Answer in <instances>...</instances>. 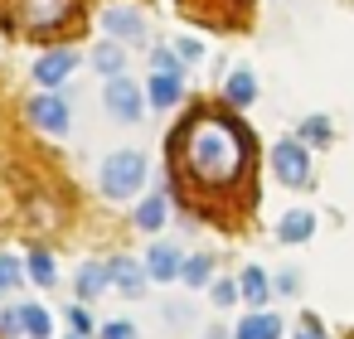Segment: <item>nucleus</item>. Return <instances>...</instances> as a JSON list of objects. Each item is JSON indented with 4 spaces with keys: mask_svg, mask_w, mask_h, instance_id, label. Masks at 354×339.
Here are the masks:
<instances>
[{
    "mask_svg": "<svg viewBox=\"0 0 354 339\" xmlns=\"http://www.w3.org/2000/svg\"><path fill=\"white\" fill-rule=\"evenodd\" d=\"M97 184H102L107 199H131V194L146 184V155H141V151H112V155L102 160Z\"/></svg>",
    "mask_w": 354,
    "mask_h": 339,
    "instance_id": "nucleus-2",
    "label": "nucleus"
},
{
    "mask_svg": "<svg viewBox=\"0 0 354 339\" xmlns=\"http://www.w3.org/2000/svg\"><path fill=\"white\" fill-rule=\"evenodd\" d=\"M68 15V0H25L20 6V20L30 25V30H49V25H59Z\"/></svg>",
    "mask_w": 354,
    "mask_h": 339,
    "instance_id": "nucleus-8",
    "label": "nucleus"
},
{
    "mask_svg": "<svg viewBox=\"0 0 354 339\" xmlns=\"http://www.w3.org/2000/svg\"><path fill=\"white\" fill-rule=\"evenodd\" d=\"M107 112L117 117V122H141V88L131 83V78H112L107 83Z\"/></svg>",
    "mask_w": 354,
    "mask_h": 339,
    "instance_id": "nucleus-5",
    "label": "nucleus"
},
{
    "mask_svg": "<svg viewBox=\"0 0 354 339\" xmlns=\"http://www.w3.org/2000/svg\"><path fill=\"white\" fill-rule=\"evenodd\" d=\"M175 54H180V59H199V54H204V44H194V39H180V44H175Z\"/></svg>",
    "mask_w": 354,
    "mask_h": 339,
    "instance_id": "nucleus-29",
    "label": "nucleus"
},
{
    "mask_svg": "<svg viewBox=\"0 0 354 339\" xmlns=\"http://www.w3.org/2000/svg\"><path fill=\"white\" fill-rule=\"evenodd\" d=\"M102 30L112 35V39H122V44H146L151 35H146V15L136 10V6H107L102 10Z\"/></svg>",
    "mask_w": 354,
    "mask_h": 339,
    "instance_id": "nucleus-4",
    "label": "nucleus"
},
{
    "mask_svg": "<svg viewBox=\"0 0 354 339\" xmlns=\"http://www.w3.org/2000/svg\"><path fill=\"white\" fill-rule=\"evenodd\" d=\"M277 291H286V296H291V291H296V271H281V276H277Z\"/></svg>",
    "mask_w": 354,
    "mask_h": 339,
    "instance_id": "nucleus-31",
    "label": "nucleus"
},
{
    "mask_svg": "<svg viewBox=\"0 0 354 339\" xmlns=\"http://www.w3.org/2000/svg\"><path fill=\"white\" fill-rule=\"evenodd\" d=\"M54 276H59L54 257H49V252H35V257H30V281H35V286H54Z\"/></svg>",
    "mask_w": 354,
    "mask_h": 339,
    "instance_id": "nucleus-21",
    "label": "nucleus"
},
{
    "mask_svg": "<svg viewBox=\"0 0 354 339\" xmlns=\"http://www.w3.org/2000/svg\"><path fill=\"white\" fill-rule=\"evenodd\" d=\"M68 325H73L78 334H93V315H88L83 305H73V310H68Z\"/></svg>",
    "mask_w": 354,
    "mask_h": 339,
    "instance_id": "nucleus-27",
    "label": "nucleus"
},
{
    "mask_svg": "<svg viewBox=\"0 0 354 339\" xmlns=\"http://www.w3.org/2000/svg\"><path fill=\"white\" fill-rule=\"evenodd\" d=\"M151 59H156V73H165V78H180V73H185V68H180V59H175L170 49H156Z\"/></svg>",
    "mask_w": 354,
    "mask_h": 339,
    "instance_id": "nucleus-24",
    "label": "nucleus"
},
{
    "mask_svg": "<svg viewBox=\"0 0 354 339\" xmlns=\"http://www.w3.org/2000/svg\"><path fill=\"white\" fill-rule=\"evenodd\" d=\"M180 247H170V242H156L151 247V257H146V276H156V281H175L180 276Z\"/></svg>",
    "mask_w": 354,
    "mask_h": 339,
    "instance_id": "nucleus-9",
    "label": "nucleus"
},
{
    "mask_svg": "<svg viewBox=\"0 0 354 339\" xmlns=\"http://www.w3.org/2000/svg\"><path fill=\"white\" fill-rule=\"evenodd\" d=\"M238 339H281V320L267 315V310H257V315H248L238 325Z\"/></svg>",
    "mask_w": 354,
    "mask_h": 339,
    "instance_id": "nucleus-14",
    "label": "nucleus"
},
{
    "mask_svg": "<svg viewBox=\"0 0 354 339\" xmlns=\"http://www.w3.org/2000/svg\"><path fill=\"white\" fill-rule=\"evenodd\" d=\"M296 339H325V329H320V325H315V320H306V325H301V334H296Z\"/></svg>",
    "mask_w": 354,
    "mask_h": 339,
    "instance_id": "nucleus-30",
    "label": "nucleus"
},
{
    "mask_svg": "<svg viewBox=\"0 0 354 339\" xmlns=\"http://www.w3.org/2000/svg\"><path fill=\"white\" fill-rule=\"evenodd\" d=\"M315 233V218L306 213V209H291L281 223H277V242H306Z\"/></svg>",
    "mask_w": 354,
    "mask_h": 339,
    "instance_id": "nucleus-11",
    "label": "nucleus"
},
{
    "mask_svg": "<svg viewBox=\"0 0 354 339\" xmlns=\"http://www.w3.org/2000/svg\"><path fill=\"white\" fill-rule=\"evenodd\" d=\"M88 59H93V68H97L107 83H112V78H122V68H127V54H122L117 44H93V54H88Z\"/></svg>",
    "mask_w": 354,
    "mask_h": 339,
    "instance_id": "nucleus-12",
    "label": "nucleus"
},
{
    "mask_svg": "<svg viewBox=\"0 0 354 339\" xmlns=\"http://www.w3.org/2000/svg\"><path fill=\"white\" fill-rule=\"evenodd\" d=\"M107 291V262H83L78 267V296L83 300H97Z\"/></svg>",
    "mask_w": 354,
    "mask_h": 339,
    "instance_id": "nucleus-13",
    "label": "nucleus"
},
{
    "mask_svg": "<svg viewBox=\"0 0 354 339\" xmlns=\"http://www.w3.org/2000/svg\"><path fill=\"white\" fill-rule=\"evenodd\" d=\"M209 276H214V262H209V257H185V262H180V281H185V286H204Z\"/></svg>",
    "mask_w": 354,
    "mask_h": 339,
    "instance_id": "nucleus-20",
    "label": "nucleus"
},
{
    "mask_svg": "<svg viewBox=\"0 0 354 339\" xmlns=\"http://www.w3.org/2000/svg\"><path fill=\"white\" fill-rule=\"evenodd\" d=\"M272 170H277L281 184L306 189V184H310V155H306V146H301V141H277V146H272Z\"/></svg>",
    "mask_w": 354,
    "mask_h": 339,
    "instance_id": "nucleus-3",
    "label": "nucleus"
},
{
    "mask_svg": "<svg viewBox=\"0 0 354 339\" xmlns=\"http://www.w3.org/2000/svg\"><path fill=\"white\" fill-rule=\"evenodd\" d=\"M238 300V286L233 281H214V305H233Z\"/></svg>",
    "mask_w": 354,
    "mask_h": 339,
    "instance_id": "nucleus-26",
    "label": "nucleus"
},
{
    "mask_svg": "<svg viewBox=\"0 0 354 339\" xmlns=\"http://www.w3.org/2000/svg\"><path fill=\"white\" fill-rule=\"evenodd\" d=\"M102 339H136V325H131V320H112V325L102 329Z\"/></svg>",
    "mask_w": 354,
    "mask_h": 339,
    "instance_id": "nucleus-25",
    "label": "nucleus"
},
{
    "mask_svg": "<svg viewBox=\"0 0 354 339\" xmlns=\"http://www.w3.org/2000/svg\"><path fill=\"white\" fill-rule=\"evenodd\" d=\"M73 64H78L73 49H54V54H44V59L35 64V83H39V88H59V83L73 73Z\"/></svg>",
    "mask_w": 354,
    "mask_h": 339,
    "instance_id": "nucleus-7",
    "label": "nucleus"
},
{
    "mask_svg": "<svg viewBox=\"0 0 354 339\" xmlns=\"http://www.w3.org/2000/svg\"><path fill=\"white\" fill-rule=\"evenodd\" d=\"M20 334H30V339H49V334H54L49 310H44V305H20Z\"/></svg>",
    "mask_w": 354,
    "mask_h": 339,
    "instance_id": "nucleus-15",
    "label": "nucleus"
},
{
    "mask_svg": "<svg viewBox=\"0 0 354 339\" xmlns=\"http://www.w3.org/2000/svg\"><path fill=\"white\" fill-rule=\"evenodd\" d=\"M233 286L243 291V300H248V305H262V300H267V291H272V286H267V276H262V267H248Z\"/></svg>",
    "mask_w": 354,
    "mask_h": 339,
    "instance_id": "nucleus-16",
    "label": "nucleus"
},
{
    "mask_svg": "<svg viewBox=\"0 0 354 339\" xmlns=\"http://www.w3.org/2000/svg\"><path fill=\"white\" fill-rule=\"evenodd\" d=\"M20 276H25V267H20L15 257H6V252H0V291H10V286H20Z\"/></svg>",
    "mask_w": 354,
    "mask_h": 339,
    "instance_id": "nucleus-22",
    "label": "nucleus"
},
{
    "mask_svg": "<svg viewBox=\"0 0 354 339\" xmlns=\"http://www.w3.org/2000/svg\"><path fill=\"white\" fill-rule=\"evenodd\" d=\"M107 281H112L117 291H127V296H141V291H146V271H141L136 262H127V257L107 262Z\"/></svg>",
    "mask_w": 354,
    "mask_h": 339,
    "instance_id": "nucleus-10",
    "label": "nucleus"
},
{
    "mask_svg": "<svg viewBox=\"0 0 354 339\" xmlns=\"http://www.w3.org/2000/svg\"><path fill=\"white\" fill-rule=\"evenodd\" d=\"M180 93H185V83H180V78H165V73H156V78H151V107H175V102H180Z\"/></svg>",
    "mask_w": 354,
    "mask_h": 339,
    "instance_id": "nucleus-18",
    "label": "nucleus"
},
{
    "mask_svg": "<svg viewBox=\"0 0 354 339\" xmlns=\"http://www.w3.org/2000/svg\"><path fill=\"white\" fill-rule=\"evenodd\" d=\"M160 223H165V194H151V199L136 209V228H141V233H156Z\"/></svg>",
    "mask_w": 354,
    "mask_h": 339,
    "instance_id": "nucleus-19",
    "label": "nucleus"
},
{
    "mask_svg": "<svg viewBox=\"0 0 354 339\" xmlns=\"http://www.w3.org/2000/svg\"><path fill=\"white\" fill-rule=\"evenodd\" d=\"M30 117H35V126L49 131V136H64V131H68V102L54 97V93L35 97V102H30Z\"/></svg>",
    "mask_w": 354,
    "mask_h": 339,
    "instance_id": "nucleus-6",
    "label": "nucleus"
},
{
    "mask_svg": "<svg viewBox=\"0 0 354 339\" xmlns=\"http://www.w3.org/2000/svg\"><path fill=\"white\" fill-rule=\"evenodd\" d=\"M175 146H180V165L204 189L238 184V175L248 170V131H238L228 117H194L175 136Z\"/></svg>",
    "mask_w": 354,
    "mask_h": 339,
    "instance_id": "nucleus-1",
    "label": "nucleus"
},
{
    "mask_svg": "<svg viewBox=\"0 0 354 339\" xmlns=\"http://www.w3.org/2000/svg\"><path fill=\"white\" fill-rule=\"evenodd\" d=\"M306 141H330V122H325V117H306V122H301V146H306Z\"/></svg>",
    "mask_w": 354,
    "mask_h": 339,
    "instance_id": "nucleus-23",
    "label": "nucleus"
},
{
    "mask_svg": "<svg viewBox=\"0 0 354 339\" xmlns=\"http://www.w3.org/2000/svg\"><path fill=\"white\" fill-rule=\"evenodd\" d=\"M257 97V78H252V68H238L233 78H228V102L233 107H248Z\"/></svg>",
    "mask_w": 354,
    "mask_h": 339,
    "instance_id": "nucleus-17",
    "label": "nucleus"
},
{
    "mask_svg": "<svg viewBox=\"0 0 354 339\" xmlns=\"http://www.w3.org/2000/svg\"><path fill=\"white\" fill-rule=\"evenodd\" d=\"M0 334H6V339H20V310H6V315H0Z\"/></svg>",
    "mask_w": 354,
    "mask_h": 339,
    "instance_id": "nucleus-28",
    "label": "nucleus"
}]
</instances>
